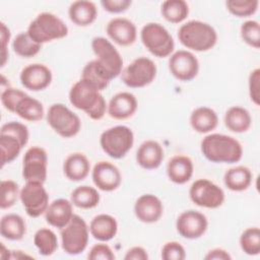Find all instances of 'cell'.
<instances>
[{
	"label": "cell",
	"instance_id": "6da1fadb",
	"mask_svg": "<svg viewBox=\"0 0 260 260\" xmlns=\"http://www.w3.org/2000/svg\"><path fill=\"white\" fill-rule=\"evenodd\" d=\"M203 156L215 164H235L243 157V146L233 136L211 133L206 135L200 143Z\"/></svg>",
	"mask_w": 260,
	"mask_h": 260
},
{
	"label": "cell",
	"instance_id": "7a4b0ae2",
	"mask_svg": "<svg viewBox=\"0 0 260 260\" xmlns=\"http://www.w3.org/2000/svg\"><path fill=\"white\" fill-rule=\"evenodd\" d=\"M69 101L74 108L83 111L92 120H101L108 109V105L101 90L82 78L70 88Z\"/></svg>",
	"mask_w": 260,
	"mask_h": 260
},
{
	"label": "cell",
	"instance_id": "3957f363",
	"mask_svg": "<svg viewBox=\"0 0 260 260\" xmlns=\"http://www.w3.org/2000/svg\"><path fill=\"white\" fill-rule=\"evenodd\" d=\"M178 39L184 47L191 51L206 52L216 45L217 32L207 22L190 20L180 26Z\"/></svg>",
	"mask_w": 260,
	"mask_h": 260
},
{
	"label": "cell",
	"instance_id": "277c9868",
	"mask_svg": "<svg viewBox=\"0 0 260 260\" xmlns=\"http://www.w3.org/2000/svg\"><path fill=\"white\" fill-rule=\"evenodd\" d=\"M29 133L27 127L19 122L11 121L0 129V150L2 167L13 161L27 144Z\"/></svg>",
	"mask_w": 260,
	"mask_h": 260
},
{
	"label": "cell",
	"instance_id": "5b68a950",
	"mask_svg": "<svg viewBox=\"0 0 260 260\" xmlns=\"http://www.w3.org/2000/svg\"><path fill=\"white\" fill-rule=\"evenodd\" d=\"M26 31L35 42L42 45L65 38L68 35V27L57 15L42 12L29 23Z\"/></svg>",
	"mask_w": 260,
	"mask_h": 260
},
{
	"label": "cell",
	"instance_id": "8992f818",
	"mask_svg": "<svg viewBox=\"0 0 260 260\" xmlns=\"http://www.w3.org/2000/svg\"><path fill=\"white\" fill-rule=\"evenodd\" d=\"M143 46L150 54L158 58H166L173 54L175 42L169 30L158 22H148L140 31Z\"/></svg>",
	"mask_w": 260,
	"mask_h": 260
},
{
	"label": "cell",
	"instance_id": "52a82bcc",
	"mask_svg": "<svg viewBox=\"0 0 260 260\" xmlns=\"http://www.w3.org/2000/svg\"><path fill=\"white\" fill-rule=\"evenodd\" d=\"M134 134L125 125H117L105 130L100 137V144L104 152L112 158L124 157L132 148Z\"/></svg>",
	"mask_w": 260,
	"mask_h": 260
},
{
	"label": "cell",
	"instance_id": "ba28073f",
	"mask_svg": "<svg viewBox=\"0 0 260 260\" xmlns=\"http://www.w3.org/2000/svg\"><path fill=\"white\" fill-rule=\"evenodd\" d=\"M60 236L63 251L68 255H78L87 247L89 228L81 216L74 214L68 224L61 229Z\"/></svg>",
	"mask_w": 260,
	"mask_h": 260
},
{
	"label": "cell",
	"instance_id": "9c48e42d",
	"mask_svg": "<svg viewBox=\"0 0 260 260\" xmlns=\"http://www.w3.org/2000/svg\"><path fill=\"white\" fill-rule=\"evenodd\" d=\"M47 122L49 126L63 138L75 136L81 128L79 117L60 103L50 106L47 112Z\"/></svg>",
	"mask_w": 260,
	"mask_h": 260
},
{
	"label": "cell",
	"instance_id": "30bf717a",
	"mask_svg": "<svg viewBox=\"0 0 260 260\" xmlns=\"http://www.w3.org/2000/svg\"><path fill=\"white\" fill-rule=\"evenodd\" d=\"M91 49L95 55V61L112 80L121 74L123 59L114 45L104 37H95L91 41Z\"/></svg>",
	"mask_w": 260,
	"mask_h": 260
},
{
	"label": "cell",
	"instance_id": "8fae6325",
	"mask_svg": "<svg viewBox=\"0 0 260 260\" xmlns=\"http://www.w3.org/2000/svg\"><path fill=\"white\" fill-rule=\"evenodd\" d=\"M157 73L155 63L147 57H138L121 72V79L131 88H140L150 84Z\"/></svg>",
	"mask_w": 260,
	"mask_h": 260
},
{
	"label": "cell",
	"instance_id": "7c38bea8",
	"mask_svg": "<svg viewBox=\"0 0 260 260\" xmlns=\"http://www.w3.org/2000/svg\"><path fill=\"white\" fill-rule=\"evenodd\" d=\"M189 197L195 205L211 209L221 206L225 199L223 190L207 179L193 182L189 189Z\"/></svg>",
	"mask_w": 260,
	"mask_h": 260
},
{
	"label": "cell",
	"instance_id": "4fadbf2b",
	"mask_svg": "<svg viewBox=\"0 0 260 260\" xmlns=\"http://www.w3.org/2000/svg\"><path fill=\"white\" fill-rule=\"evenodd\" d=\"M19 199L26 214L34 218L44 214L49 206L48 192L40 182H25L20 190Z\"/></svg>",
	"mask_w": 260,
	"mask_h": 260
},
{
	"label": "cell",
	"instance_id": "5bb4252c",
	"mask_svg": "<svg viewBox=\"0 0 260 260\" xmlns=\"http://www.w3.org/2000/svg\"><path fill=\"white\" fill-rule=\"evenodd\" d=\"M48 173V154L40 146L29 147L22 160V177L25 182L45 183Z\"/></svg>",
	"mask_w": 260,
	"mask_h": 260
},
{
	"label": "cell",
	"instance_id": "9a60e30c",
	"mask_svg": "<svg viewBox=\"0 0 260 260\" xmlns=\"http://www.w3.org/2000/svg\"><path fill=\"white\" fill-rule=\"evenodd\" d=\"M169 70L180 81H191L199 72V62L196 56L187 50H178L169 58Z\"/></svg>",
	"mask_w": 260,
	"mask_h": 260
},
{
	"label": "cell",
	"instance_id": "2e32d148",
	"mask_svg": "<svg viewBox=\"0 0 260 260\" xmlns=\"http://www.w3.org/2000/svg\"><path fill=\"white\" fill-rule=\"evenodd\" d=\"M208 228L207 217L197 210H186L182 212L176 221L179 235L185 239L195 240L202 237Z\"/></svg>",
	"mask_w": 260,
	"mask_h": 260
},
{
	"label": "cell",
	"instance_id": "e0dca14e",
	"mask_svg": "<svg viewBox=\"0 0 260 260\" xmlns=\"http://www.w3.org/2000/svg\"><path fill=\"white\" fill-rule=\"evenodd\" d=\"M91 178L95 187L105 192L115 191L122 182L119 169L114 164L106 160H101L94 165Z\"/></svg>",
	"mask_w": 260,
	"mask_h": 260
},
{
	"label": "cell",
	"instance_id": "ac0fdd59",
	"mask_svg": "<svg viewBox=\"0 0 260 260\" xmlns=\"http://www.w3.org/2000/svg\"><path fill=\"white\" fill-rule=\"evenodd\" d=\"M52 71L41 63H34L25 66L19 75L22 86L31 91H41L47 88L52 82Z\"/></svg>",
	"mask_w": 260,
	"mask_h": 260
},
{
	"label": "cell",
	"instance_id": "d6986e66",
	"mask_svg": "<svg viewBox=\"0 0 260 260\" xmlns=\"http://www.w3.org/2000/svg\"><path fill=\"white\" fill-rule=\"evenodd\" d=\"M108 37L117 45L122 47L131 46L137 38L135 24L128 18L115 17L111 19L106 27Z\"/></svg>",
	"mask_w": 260,
	"mask_h": 260
},
{
	"label": "cell",
	"instance_id": "ffe728a7",
	"mask_svg": "<svg viewBox=\"0 0 260 260\" xmlns=\"http://www.w3.org/2000/svg\"><path fill=\"white\" fill-rule=\"evenodd\" d=\"M134 213L141 222L153 223L161 217L164 205L157 196L153 194H143L135 201Z\"/></svg>",
	"mask_w": 260,
	"mask_h": 260
},
{
	"label": "cell",
	"instance_id": "44dd1931",
	"mask_svg": "<svg viewBox=\"0 0 260 260\" xmlns=\"http://www.w3.org/2000/svg\"><path fill=\"white\" fill-rule=\"evenodd\" d=\"M138 107L135 95L128 91H121L112 96L107 112L115 120H126L132 117Z\"/></svg>",
	"mask_w": 260,
	"mask_h": 260
},
{
	"label": "cell",
	"instance_id": "7402d4cb",
	"mask_svg": "<svg viewBox=\"0 0 260 260\" xmlns=\"http://www.w3.org/2000/svg\"><path fill=\"white\" fill-rule=\"evenodd\" d=\"M164 148L155 140H145L136 151L137 164L145 170L157 169L164 160Z\"/></svg>",
	"mask_w": 260,
	"mask_h": 260
},
{
	"label": "cell",
	"instance_id": "603a6c76",
	"mask_svg": "<svg viewBox=\"0 0 260 260\" xmlns=\"http://www.w3.org/2000/svg\"><path fill=\"white\" fill-rule=\"evenodd\" d=\"M73 204L70 200L59 198L51 202L45 212L46 221L57 229H63L73 217Z\"/></svg>",
	"mask_w": 260,
	"mask_h": 260
},
{
	"label": "cell",
	"instance_id": "cb8c5ba5",
	"mask_svg": "<svg viewBox=\"0 0 260 260\" xmlns=\"http://www.w3.org/2000/svg\"><path fill=\"white\" fill-rule=\"evenodd\" d=\"M194 165L192 159L183 154L173 156L167 165V175L175 184H185L193 176Z\"/></svg>",
	"mask_w": 260,
	"mask_h": 260
},
{
	"label": "cell",
	"instance_id": "d4e9b609",
	"mask_svg": "<svg viewBox=\"0 0 260 260\" xmlns=\"http://www.w3.org/2000/svg\"><path fill=\"white\" fill-rule=\"evenodd\" d=\"M118 232V222L110 214L95 215L89 223V234L100 242H108L115 238Z\"/></svg>",
	"mask_w": 260,
	"mask_h": 260
},
{
	"label": "cell",
	"instance_id": "484cf974",
	"mask_svg": "<svg viewBox=\"0 0 260 260\" xmlns=\"http://www.w3.org/2000/svg\"><path fill=\"white\" fill-rule=\"evenodd\" d=\"M90 171V162L86 155L81 152H73L69 154L63 164V172L65 177L72 182L84 180Z\"/></svg>",
	"mask_w": 260,
	"mask_h": 260
},
{
	"label": "cell",
	"instance_id": "4316f807",
	"mask_svg": "<svg viewBox=\"0 0 260 260\" xmlns=\"http://www.w3.org/2000/svg\"><path fill=\"white\" fill-rule=\"evenodd\" d=\"M68 16L77 26H88L96 19L98 8L91 1H74L68 8Z\"/></svg>",
	"mask_w": 260,
	"mask_h": 260
},
{
	"label": "cell",
	"instance_id": "83f0119b",
	"mask_svg": "<svg viewBox=\"0 0 260 260\" xmlns=\"http://www.w3.org/2000/svg\"><path fill=\"white\" fill-rule=\"evenodd\" d=\"M190 125L194 131L206 134L214 130L218 125V116L209 107H198L190 115Z\"/></svg>",
	"mask_w": 260,
	"mask_h": 260
},
{
	"label": "cell",
	"instance_id": "f1b7e54d",
	"mask_svg": "<svg viewBox=\"0 0 260 260\" xmlns=\"http://www.w3.org/2000/svg\"><path fill=\"white\" fill-rule=\"evenodd\" d=\"M224 125L234 133L247 132L252 125V117L249 111L240 106L229 108L224 114Z\"/></svg>",
	"mask_w": 260,
	"mask_h": 260
},
{
	"label": "cell",
	"instance_id": "f546056e",
	"mask_svg": "<svg viewBox=\"0 0 260 260\" xmlns=\"http://www.w3.org/2000/svg\"><path fill=\"white\" fill-rule=\"evenodd\" d=\"M253 179V174L246 166H236L229 169L223 176V183L225 187L235 192L247 190Z\"/></svg>",
	"mask_w": 260,
	"mask_h": 260
},
{
	"label": "cell",
	"instance_id": "4dcf8cb0",
	"mask_svg": "<svg viewBox=\"0 0 260 260\" xmlns=\"http://www.w3.org/2000/svg\"><path fill=\"white\" fill-rule=\"evenodd\" d=\"M26 233L24 219L16 213H8L0 220V234L9 241H19Z\"/></svg>",
	"mask_w": 260,
	"mask_h": 260
},
{
	"label": "cell",
	"instance_id": "1f68e13d",
	"mask_svg": "<svg viewBox=\"0 0 260 260\" xmlns=\"http://www.w3.org/2000/svg\"><path fill=\"white\" fill-rule=\"evenodd\" d=\"M14 114L25 121L37 122L43 119L45 110L43 104L39 100L26 94L18 102Z\"/></svg>",
	"mask_w": 260,
	"mask_h": 260
},
{
	"label": "cell",
	"instance_id": "d6a6232c",
	"mask_svg": "<svg viewBox=\"0 0 260 260\" xmlns=\"http://www.w3.org/2000/svg\"><path fill=\"white\" fill-rule=\"evenodd\" d=\"M71 203L82 209H90L99 205L100 193L91 186L82 185L76 187L70 195Z\"/></svg>",
	"mask_w": 260,
	"mask_h": 260
},
{
	"label": "cell",
	"instance_id": "836d02e7",
	"mask_svg": "<svg viewBox=\"0 0 260 260\" xmlns=\"http://www.w3.org/2000/svg\"><path fill=\"white\" fill-rule=\"evenodd\" d=\"M160 13L167 21L181 23L189 14V5L184 0H167L161 3Z\"/></svg>",
	"mask_w": 260,
	"mask_h": 260
},
{
	"label": "cell",
	"instance_id": "e575fe53",
	"mask_svg": "<svg viewBox=\"0 0 260 260\" xmlns=\"http://www.w3.org/2000/svg\"><path fill=\"white\" fill-rule=\"evenodd\" d=\"M34 244L41 255L51 256L58 248V239L52 230L42 228L36 232Z\"/></svg>",
	"mask_w": 260,
	"mask_h": 260
},
{
	"label": "cell",
	"instance_id": "d590c367",
	"mask_svg": "<svg viewBox=\"0 0 260 260\" xmlns=\"http://www.w3.org/2000/svg\"><path fill=\"white\" fill-rule=\"evenodd\" d=\"M42 45L35 42L27 34V31H23L18 34L13 42L12 49L14 53L22 58H31L36 56L41 51Z\"/></svg>",
	"mask_w": 260,
	"mask_h": 260
},
{
	"label": "cell",
	"instance_id": "8d00e7d4",
	"mask_svg": "<svg viewBox=\"0 0 260 260\" xmlns=\"http://www.w3.org/2000/svg\"><path fill=\"white\" fill-rule=\"evenodd\" d=\"M81 78L95 85L101 91L104 90L111 81V79L108 77L106 72L98 64L95 59L85 64V66L82 69Z\"/></svg>",
	"mask_w": 260,
	"mask_h": 260
},
{
	"label": "cell",
	"instance_id": "74e56055",
	"mask_svg": "<svg viewBox=\"0 0 260 260\" xmlns=\"http://www.w3.org/2000/svg\"><path fill=\"white\" fill-rule=\"evenodd\" d=\"M242 251L250 256L260 253V230L257 226L246 229L240 237Z\"/></svg>",
	"mask_w": 260,
	"mask_h": 260
},
{
	"label": "cell",
	"instance_id": "f35d334b",
	"mask_svg": "<svg viewBox=\"0 0 260 260\" xmlns=\"http://www.w3.org/2000/svg\"><path fill=\"white\" fill-rule=\"evenodd\" d=\"M228 11L237 17H248L253 15L259 6L258 0H228L225 2Z\"/></svg>",
	"mask_w": 260,
	"mask_h": 260
},
{
	"label": "cell",
	"instance_id": "ab89813d",
	"mask_svg": "<svg viewBox=\"0 0 260 260\" xmlns=\"http://www.w3.org/2000/svg\"><path fill=\"white\" fill-rule=\"evenodd\" d=\"M0 191H1V199H0L1 209H7L13 206L20 195L19 186L13 180L1 181Z\"/></svg>",
	"mask_w": 260,
	"mask_h": 260
},
{
	"label": "cell",
	"instance_id": "60d3db41",
	"mask_svg": "<svg viewBox=\"0 0 260 260\" xmlns=\"http://www.w3.org/2000/svg\"><path fill=\"white\" fill-rule=\"evenodd\" d=\"M242 40L255 49L260 48V25L257 20H246L242 23L240 28Z\"/></svg>",
	"mask_w": 260,
	"mask_h": 260
},
{
	"label": "cell",
	"instance_id": "b9f144b4",
	"mask_svg": "<svg viewBox=\"0 0 260 260\" xmlns=\"http://www.w3.org/2000/svg\"><path fill=\"white\" fill-rule=\"evenodd\" d=\"M25 95H26V93L24 91H22L18 88H13V87L8 86L2 90L1 103L7 111L14 113L18 102Z\"/></svg>",
	"mask_w": 260,
	"mask_h": 260
},
{
	"label": "cell",
	"instance_id": "7bdbcfd3",
	"mask_svg": "<svg viewBox=\"0 0 260 260\" xmlns=\"http://www.w3.org/2000/svg\"><path fill=\"white\" fill-rule=\"evenodd\" d=\"M160 257L164 260H184L186 258V251L179 242L171 241L162 246Z\"/></svg>",
	"mask_w": 260,
	"mask_h": 260
},
{
	"label": "cell",
	"instance_id": "ee69618b",
	"mask_svg": "<svg viewBox=\"0 0 260 260\" xmlns=\"http://www.w3.org/2000/svg\"><path fill=\"white\" fill-rule=\"evenodd\" d=\"M249 95L250 100L256 105L259 106L260 103V69L255 68L251 71L248 79Z\"/></svg>",
	"mask_w": 260,
	"mask_h": 260
},
{
	"label": "cell",
	"instance_id": "f6af8a7d",
	"mask_svg": "<svg viewBox=\"0 0 260 260\" xmlns=\"http://www.w3.org/2000/svg\"><path fill=\"white\" fill-rule=\"evenodd\" d=\"M87 258L90 260H114L115 254L109 245L99 243L91 247Z\"/></svg>",
	"mask_w": 260,
	"mask_h": 260
},
{
	"label": "cell",
	"instance_id": "bcb514c9",
	"mask_svg": "<svg viewBox=\"0 0 260 260\" xmlns=\"http://www.w3.org/2000/svg\"><path fill=\"white\" fill-rule=\"evenodd\" d=\"M132 4L131 0H102L101 5L110 13H122Z\"/></svg>",
	"mask_w": 260,
	"mask_h": 260
},
{
	"label": "cell",
	"instance_id": "7dc6e473",
	"mask_svg": "<svg viewBox=\"0 0 260 260\" xmlns=\"http://www.w3.org/2000/svg\"><path fill=\"white\" fill-rule=\"evenodd\" d=\"M125 260H147L148 259V254L147 251L140 246H135L130 248L125 256H124Z\"/></svg>",
	"mask_w": 260,
	"mask_h": 260
},
{
	"label": "cell",
	"instance_id": "c3c4849f",
	"mask_svg": "<svg viewBox=\"0 0 260 260\" xmlns=\"http://www.w3.org/2000/svg\"><path fill=\"white\" fill-rule=\"evenodd\" d=\"M9 39H10V30L5 25V23L1 22V41H2V63H1V66L5 65L6 58L8 56L6 44L9 42Z\"/></svg>",
	"mask_w": 260,
	"mask_h": 260
},
{
	"label": "cell",
	"instance_id": "681fc988",
	"mask_svg": "<svg viewBox=\"0 0 260 260\" xmlns=\"http://www.w3.org/2000/svg\"><path fill=\"white\" fill-rule=\"evenodd\" d=\"M204 258L206 260H230L232 259V256L230 255V253L221 248H214L210 251L207 252V254L204 256Z\"/></svg>",
	"mask_w": 260,
	"mask_h": 260
}]
</instances>
